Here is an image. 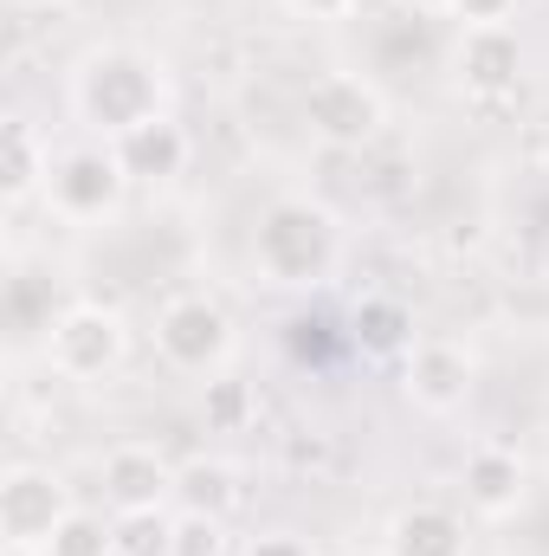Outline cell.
Wrapping results in <instances>:
<instances>
[{
    "label": "cell",
    "instance_id": "6",
    "mask_svg": "<svg viewBox=\"0 0 549 556\" xmlns=\"http://www.w3.org/2000/svg\"><path fill=\"white\" fill-rule=\"evenodd\" d=\"M304 124H310V137L330 142V149H362L388 124V104H382V91L362 72H323L304 91Z\"/></svg>",
    "mask_w": 549,
    "mask_h": 556
},
{
    "label": "cell",
    "instance_id": "27",
    "mask_svg": "<svg viewBox=\"0 0 549 556\" xmlns=\"http://www.w3.org/2000/svg\"><path fill=\"white\" fill-rule=\"evenodd\" d=\"M343 556H388V551H343Z\"/></svg>",
    "mask_w": 549,
    "mask_h": 556
},
{
    "label": "cell",
    "instance_id": "12",
    "mask_svg": "<svg viewBox=\"0 0 549 556\" xmlns=\"http://www.w3.org/2000/svg\"><path fill=\"white\" fill-rule=\"evenodd\" d=\"M465 518L446 511V505H408L388 518L382 531V551L388 556H465Z\"/></svg>",
    "mask_w": 549,
    "mask_h": 556
},
{
    "label": "cell",
    "instance_id": "10",
    "mask_svg": "<svg viewBox=\"0 0 549 556\" xmlns=\"http://www.w3.org/2000/svg\"><path fill=\"white\" fill-rule=\"evenodd\" d=\"M175 472L155 446H111L104 453V498L111 511H162L175 498Z\"/></svg>",
    "mask_w": 549,
    "mask_h": 556
},
{
    "label": "cell",
    "instance_id": "18",
    "mask_svg": "<svg viewBox=\"0 0 549 556\" xmlns=\"http://www.w3.org/2000/svg\"><path fill=\"white\" fill-rule=\"evenodd\" d=\"M46 556H117V525H104L98 511H72V518L52 531Z\"/></svg>",
    "mask_w": 549,
    "mask_h": 556
},
{
    "label": "cell",
    "instance_id": "19",
    "mask_svg": "<svg viewBox=\"0 0 549 556\" xmlns=\"http://www.w3.org/2000/svg\"><path fill=\"white\" fill-rule=\"evenodd\" d=\"M246 420H253V389H246L240 376L207 382V427H214V433H240Z\"/></svg>",
    "mask_w": 549,
    "mask_h": 556
},
{
    "label": "cell",
    "instance_id": "3",
    "mask_svg": "<svg viewBox=\"0 0 549 556\" xmlns=\"http://www.w3.org/2000/svg\"><path fill=\"white\" fill-rule=\"evenodd\" d=\"M46 356L65 382H98L130 356V324L111 304H65L46 324Z\"/></svg>",
    "mask_w": 549,
    "mask_h": 556
},
{
    "label": "cell",
    "instance_id": "15",
    "mask_svg": "<svg viewBox=\"0 0 549 556\" xmlns=\"http://www.w3.org/2000/svg\"><path fill=\"white\" fill-rule=\"evenodd\" d=\"M175 505L181 511H201V518H227L240 505V479L227 459H188L175 472Z\"/></svg>",
    "mask_w": 549,
    "mask_h": 556
},
{
    "label": "cell",
    "instance_id": "26",
    "mask_svg": "<svg viewBox=\"0 0 549 556\" xmlns=\"http://www.w3.org/2000/svg\"><path fill=\"white\" fill-rule=\"evenodd\" d=\"M0 556H46L39 544H0Z\"/></svg>",
    "mask_w": 549,
    "mask_h": 556
},
{
    "label": "cell",
    "instance_id": "2",
    "mask_svg": "<svg viewBox=\"0 0 549 556\" xmlns=\"http://www.w3.org/2000/svg\"><path fill=\"white\" fill-rule=\"evenodd\" d=\"M343 253V233H336V214L317 207V201H272L259 214V233H253V260L272 285H323L330 266Z\"/></svg>",
    "mask_w": 549,
    "mask_h": 556
},
{
    "label": "cell",
    "instance_id": "25",
    "mask_svg": "<svg viewBox=\"0 0 549 556\" xmlns=\"http://www.w3.org/2000/svg\"><path fill=\"white\" fill-rule=\"evenodd\" d=\"M13 7H33V13H59V7H72V0H13Z\"/></svg>",
    "mask_w": 549,
    "mask_h": 556
},
{
    "label": "cell",
    "instance_id": "1",
    "mask_svg": "<svg viewBox=\"0 0 549 556\" xmlns=\"http://www.w3.org/2000/svg\"><path fill=\"white\" fill-rule=\"evenodd\" d=\"M72 104H78V117H85L104 142L130 137L142 124L168 117V111H162V65L142 59V52H130V46H104V52H91V59L78 65Z\"/></svg>",
    "mask_w": 549,
    "mask_h": 556
},
{
    "label": "cell",
    "instance_id": "13",
    "mask_svg": "<svg viewBox=\"0 0 549 556\" xmlns=\"http://www.w3.org/2000/svg\"><path fill=\"white\" fill-rule=\"evenodd\" d=\"M46 181H52V142L39 137V124L7 117V130H0V194H7V207L46 194Z\"/></svg>",
    "mask_w": 549,
    "mask_h": 556
},
{
    "label": "cell",
    "instance_id": "4",
    "mask_svg": "<svg viewBox=\"0 0 549 556\" xmlns=\"http://www.w3.org/2000/svg\"><path fill=\"white\" fill-rule=\"evenodd\" d=\"M155 350H162V363L181 369V376H214V369H227V356H233V317H227L207 291H181V298H168L162 317H155Z\"/></svg>",
    "mask_w": 549,
    "mask_h": 556
},
{
    "label": "cell",
    "instance_id": "20",
    "mask_svg": "<svg viewBox=\"0 0 549 556\" xmlns=\"http://www.w3.org/2000/svg\"><path fill=\"white\" fill-rule=\"evenodd\" d=\"M175 556H227V518L181 511L175 518Z\"/></svg>",
    "mask_w": 549,
    "mask_h": 556
},
{
    "label": "cell",
    "instance_id": "8",
    "mask_svg": "<svg viewBox=\"0 0 549 556\" xmlns=\"http://www.w3.org/2000/svg\"><path fill=\"white\" fill-rule=\"evenodd\" d=\"M452 72H459V91L465 98H511L518 78H524V39L511 20L498 26H465L459 33V52H452Z\"/></svg>",
    "mask_w": 549,
    "mask_h": 556
},
{
    "label": "cell",
    "instance_id": "24",
    "mask_svg": "<svg viewBox=\"0 0 549 556\" xmlns=\"http://www.w3.org/2000/svg\"><path fill=\"white\" fill-rule=\"evenodd\" d=\"M408 13H452V0H401Z\"/></svg>",
    "mask_w": 549,
    "mask_h": 556
},
{
    "label": "cell",
    "instance_id": "9",
    "mask_svg": "<svg viewBox=\"0 0 549 556\" xmlns=\"http://www.w3.org/2000/svg\"><path fill=\"white\" fill-rule=\"evenodd\" d=\"M401 389H408L413 408L452 415V408H465V395H472V356H465L459 343L426 337V343H413L408 356H401Z\"/></svg>",
    "mask_w": 549,
    "mask_h": 556
},
{
    "label": "cell",
    "instance_id": "17",
    "mask_svg": "<svg viewBox=\"0 0 549 556\" xmlns=\"http://www.w3.org/2000/svg\"><path fill=\"white\" fill-rule=\"evenodd\" d=\"M117 556H175V518L162 511H117Z\"/></svg>",
    "mask_w": 549,
    "mask_h": 556
},
{
    "label": "cell",
    "instance_id": "22",
    "mask_svg": "<svg viewBox=\"0 0 549 556\" xmlns=\"http://www.w3.org/2000/svg\"><path fill=\"white\" fill-rule=\"evenodd\" d=\"M246 556H310V544L291 538V531H272V538H253V551Z\"/></svg>",
    "mask_w": 549,
    "mask_h": 556
},
{
    "label": "cell",
    "instance_id": "5",
    "mask_svg": "<svg viewBox=\"0 0 549 556\" xmlns=\"http://www.w3.org/2000/svg\"><path fill=\"white\" fill-rule=\"evenodd\" d=\"M124 188H130V175H124L117 149H111V142H85V149H65V155H52L46 207H52L59 220H78V227H85V220H104V214H117Z\"/></svg>",
    "mask_w": 549,
    "mask_h": 556
},
{
    "label": "cell",
    "instance_id": "11",
    "mask_svg": "<svg viewBox=\"0 0 549 556\" xmlns=\"http://www.w3.org/2000/svg\"><path fill=\"white\" fill-rule=\"evenodd\" d=\"M465 505L478 518H511L524 505V459L511 446H472L465 453Z\"/></svg>",
    "mask_w": 549,
    "mask_h": 556
},
{
    "label": "cell",
    "instance_id": "16",
    "mask_svg": "<svg viewBox=\"0 0 549 556\" xmlns=\"http://www.w3.org/2000/svg\"><path fill=\"white\" fill-rule=\"evenodd\" d=\"M349 337L369 356H408L413 350V311L401 298H362L356 317H349Z\"/></svg>",
    "mask_w": 549,
    "mask_h": 556
},
{
    "label": "cell",
    "instance_id": "21",
    "mask_svg": "<svg viewBox=\"0 0 549 556\" xmlns=\"http://www.w3.org/2000/svg\"><path fill=\"white\" fill-rule=\"evenodd\" d=\"M452 20L459 26H498V20H511V0H452Z\"/></svg>",
    "mask_w": 549,
    "mask_h": 556
},
{
    "label": "cell",
    "instance_id": "23",
    "mask_svg": "<svg viewBox=\"0 0 549 556\" xmlns=\"http://www.w3.org/2000/svg\"><path fill=\"white\" fill-rule=\"evenodd\" d=\"M291 7H297V13H310V20H343L356 0H291Z\"/></svg>",
    "mask_w": 549,
    "mask_h": 556
},
{
    "label": "cell",
    "instance_id": "14",
    "mask_svg": "<svg viewBox=\"0 0 549 556\" xmlns=\"http://www.w3.org/2000/svg\"><path fill=\"white\" fill-rule=\"evenodd\" d=\"M111 149H117V162H124L130 181H168V175H181V162H188V137H181L175 117H155V124L130 130V137H117Z\"/></svg>",
    "mask_w": 549,
    "mask_h": 556
},
{
    "label": "cell",
    "instance_id": "7",
    "mask_svg": "<svg viewBox=\"0 0 549 556\" xmlns=\"http://www.w3.org/2000/svg\"><path fill=\"white\" fill-rule=\"evenodd\" d=\"M72 492L52 466H7L0 479V538L7 544H52V531L72 518Z\"/></svg>",
    "mask_w": 549,
    "mask_h": 556
}]
</instances>
